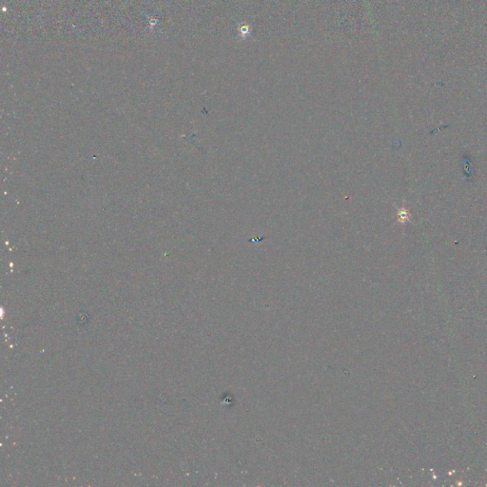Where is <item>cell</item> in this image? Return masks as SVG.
<instances>
[{
    "label": "cell",
    "instance_id": "obj_1",
    "mask_svg": "<svg viewBox=\"0 0 487 487\" xmlns=\"http://www.w3.org/2000/svg\"><path fill=\"white\" fill-rule=\"evenodd\" d=\"M241 37H247L250 36V33H251V29H250V26L249 25H243L241 28H240V31H239Z\"/></svg>",
    "mask_w": 487,
    "mask_h": 487
}]
</instances>
